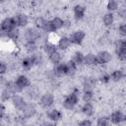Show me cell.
Instances as JSON below:
<instances>
[{"label": "cell", "instance_id": "cell-36", "mask_svg": "<svg viewBox=\"0 0 126 126\" xmlns=\"http://www.w3.org/2000/svg\"><path fill=\"white\" fill-rule=\"evenodd\" d=\"M111 80V77L108 73H102L100 76H99V81L103 84H107L109 81Z\"/></svg>", "mask_w": 126, "mask_h": 126}, {"label": "cell", "instance_id": "cell-20", "mask_svg": "<svg viewBox=\"0 0 126 126\" xmlns=\"http://www.w3.org/2000/svg\"><path fill=\"white\" fill-rule=\"evenodd\" d=\"M51 22H52V25H53V28H54L55 31L62 29L65 25V22L59 17H55L53 20H51Z\"/></svg>", "mask_w": 126, "mask_h": 126}, {"label": "cell", "instance_id": "cell-9", "mask_svg": "<svg viewBox=\"0 0 126 126\" xmlns=\"http://www.w3.org/2000/svg\"><path fill=\"white\" fill-rule=\"evenodd\" d=\"M109 120L113 124H120L122 121H124V115H123V113L121 111L116 110V111L111 113V115L109 117Z\"/></svg>", "mask_w": 126, "mask_h": 126}, {"label": "cell", "instance_id": "cell-28", "mask_svg": "<svg viewBox=\"0 0 126 126\" xmlns=\"http://www.w3.org/2000/svg\"><path fill=\"white\" fill-rule=\"evenodd\" d=\"M110 77H111V80H112L113 82H118V81H120V80L123 78L121 69H119V70H118V69H117V70H114V71L111 73Z\"/></svg>", "mask_w": 126, "mask_h": 126}, {"label": "cell", "instance_id": "cell-34", "mask_svg": "<svg viewBox=\"0 0 126 126\" xmlns=\"http://www.w3.org/2000/svg\"><path fill=\"white\" fill-rule=\"evenodd\" d=\"M45 22H46V20H44L42 17H37V18L34 20V25H35V27H36L37 29L43 30V27H44V25H45Z\"/></svg>", "mask_w": 126, "mask_h": 126}, {"label": "cell", "instance_id": "cell-31", "mask_svg": "<svg viewBox=\"0 0 126 126\" xmlns=\"http://www.w3.org/2000/svg\"><path fill=\"white\" fill-rule=\"evenodd\" d=\"M43 49H44L45 53H47V54H50V53H52L53 51L57 50V49H56V46H55L53 43H50V42H46V43L43 45Z\"/></svg>", "mask_w": 126, "mask_h": 126}, {"label": "cell", "instance_id": "cell-23", "mask_svg": "<svg viewBox=\"0 0 126 126\" xmlns=\"http://www.w3.org/2000/svg\"><path fill=\"white\" fill-rule=\"evenodd\" d=\"M114 22V16L112 13H106L103 16V24L105 27H110Z\"/></svg>", "mask_w": 126, "mask_h": 126}, {"label": "cell", "instance_id": "cell-39", "mask_svg": "<svg viewBox=\"0 0 126 126\" xmlns=\"http://www.w3.org/2000/svg\"><path fill=\"white\" fill-rule=\"evenodd\" d=\"M116 55H117V57H118L119 60H121V61H126V50H122V51L116 53Z\"/></svg>", "mask_w": 126, "mask_h": 126}, {"label": "cell", "instance_id": "cell-2", "mask_svg": "<svg viewBox=\"0 0 126 126\" xmlns=\"http://www.w3.org/2000/svg\"><path fill=\"white\" fill-rule=\"evenodd\" d=\"M15 28H17V24H16V20H15L14 17L5 18L1 22V32H2V33H7L8 32L12 31Z\"/></svg>", "mask_w": 126, "mask_h": 126}, {"label": "cell", "instance_id": "cell-38", "mask_svg": "<svg viewBox=\"0 0 126 126\" xmlns=\"http://www.w3.org/2000/svg\"><path fill=\"white\" fill-rule=\"evenodd\" d=\"M118 33L121 36H126V23H123L118 27Z\"/></svg>", "mask_w": 126, "mask_h": 126}, {"label": "cell", "instance_id": "cell-8", "mask_svg": "<svg viewBox=\"0 0 126 126\" xmlns=\"http://www.w3.org/2000/svg\"><path fill=\"white\" fill-rule=\"evenodd\" d=\"M22 111H23V115H24L25 118H31L35 114L36 109H35V106L32 103H27Z\"/></svg>", "mask_w": 126, "mask_h": 126}, {"label": "cell", "instance_id": "cell-18", "mask_svg": "<svg viewBox=\"0 0 126 126\" xmlns=\"http://www.w3.org/2000/svg\"><path fill=\"white\" fill-rule=\"evenodd\" d=\"M95 85V80L92 77H89V78H86L83 82V87H84V91L86 90H93V88L94 87Z\"/></svg>", "mask_w": 126, "mask_h": 126}, {"label": "cell", "instance_id": "cell-11", "mask_svg": "<svg viewBox=\"0 0 126 126\" xmlns=\"http://www.w3.org/2000/svg\"><path fill=\"white\" fill-rule=\"evenodd\" d=\"M14 18H15V20H16L17 27H21V28L26 27L27 24H28V21H29L27 15H25V14H18V15H16Z\"/></svg>", "mask_w": 126, "mask_h": 126}, {"label": "cell", "instance_id": "cell-15", "mask_svg": "<svg viewBox=\"0 0 126 126\" xmlns=\"http://www.w3.org/2000/svg\"><path fill=\"white\" fill-rule=\"evenodd\" d=\"M71 39H70V37H67V36H62V37H60L59 38V40H58V47L60 48V49H62V50H65V49H67L70 45H71Z\"/></svg>", "mask_w": 126, "mask_h": 126}, {"label": "cell", "instance_id": "cell-37", "mask_svg": "<svg viewBox=\"0 0 126 126\" xmlns=\"http://www.w3.org/2000/svg\"><path fill=\"white\" fill-rule=\"evenodd\" d=\"M109 124V119L107 117H99L96 121V125L98 126H106Z\"/></svg>", "mask_w": 126, "mask_h": 126}, {"label": "cell", "instance_id": "cell-6", "mask_svg": "<svg viewBox=\"0 0 126 126\" xmlns=\"http://www.w3.org/2000/svg\"><path fill=\"white\" fill-rule=\"evenodd\" d=\"M39 36H40L39 32H37V30L32 29V28L28 29L25 32V37L27 41H35Z\"/></svg>", "mask_w": 126, "mask_h": 126}, {"label": "cell", "instance_id": "cell-44", "mask_svg": "<svg viewBox=\"0 0 126 126\" xmlns=\"http://www.w3.org/2000/svg\"><path fill=\"white\" fill-rule=\"evenodd\" d=\"M124 121H125V123H126V115H124Z\"/></svg>", "mask_w": 126, "mask_h": 126}, {"label": "cell", "instance_id": "cell-3", "mask_svg": "<svg viewBox=\"0 0 126 126\" xmlns=\"http://www.w3.org/2000/svg\"><path fill=\"white\" fill-rule=\"evenodd\" d=\"M54 102V96L52 94L50 93H46L44 94L41 97H40V100H39V103L40 105L43 107V108H48L50 107Z\"/></svg>", "mask_w": 126, "mask_h": 126}, {"label": "cell", "instance_id": "cell-7", "mask_svg": "<svg viewBox=\"0 0 126 126\" xmlns=\"http://www.w3.org/2000/svg\"><path fill=\"white\" fill-rule=\"evenodd\" d=\"M96 58H97V64H106L111 60V54L110 52L103 50L97 53Z\"/></svg>", "mask_w": 126, "mask_h": 126}, {"label": "cell", "instance_id": "cell-41", "mask_svg": "<svg viewBox=\"0 0 126 126\" xmlns=\"http://www.w3.org/2000/svg\"><path fill=\"white\" fill-rule=\"evenodd\" d=\"M79 124L81 126H90V125H92V121L91 120H88V119H85V120L81 121Z\"/></svg>", "mask_w": 126, "mask_h": 126}, {"label": "cell", "instance_id": "cell-10", "mask_svg": "<svg viewBox=\"0 0 126 126\" xmlns=\"http://www.w3.org/2000/svg\"><path fill=\"white\" fill-rule=\"evenodd\" d=\"M77 71V63L74 60H69L66 63V75L67 76H74Z\"/></svg>", "mask_w": 126, "mask_h": 126}, {"label": "cell", "instance_id": "cell-1", "mask_svg": "<svg viewBox=\"0 0 126 126\" xmlns=\"http://www.w3.org/2000/svg\"><path fill=\"white\" fill-rule=\"evenodd\" d=\"M79 100V96H78V90L75 89L74 92H72L70 94H68L64 101H63V106L65 109L67 110H73L75 108V106L77 105Z\"/></svg>", "mask_w": 126, "mask_h": 126}, {"label": "cell", "instance_id": "cell-40", "mask_svg": "<svg viewBox=\"0 0 126 126\" xmlns=\"http://www.w3.org/2000/svg\"><path fill=\"white\" fill-rule=\"evenodd\" d=\"M7 70H8V67H7L6 63L2 61V62L0 63V74H1V75H4V74L7 72Z\"/></svg>", "mask_w": 126, "mask_h": 126}, {"label": "cell", "instance_id": "cell-26", "mask_svg": "<svg viewBox=\"0 0 126 126\" xmlns=\"http://www.w3.org/2000/svg\"><path fill=\"white\" fill-rule=\"evenodd\" d=\"M126 50V39H118L115 42V53Z\"/></svg>", "mask_w": 126, "mask_h": 126}, {"label": "cell", "instance_id": "cell-21", "mask_svg": "<svg viewBox=\"0 0 126 126\" xmlns=\"http://www.w3.org/2000/svg\"><path fill=\"white\" fill-rule=\"evenodd\" d=\"M4 34L7 36V38H10V39H12V40H17V39L19 38L20 32H19L18 29L15 28V29H13L12 31L8 32L7 33H2V35H4Z\"/></svg>", "mask_w": 126, "mask_h": 126}, {"label": "cell", "instance_id": "cell-19", "mask_svg": "<svg viewBox=\"0 0 126 126\" xmlns=\"http://www.w3.org/2000/svg\"><path fill=\"white\" fill-rule=\"evenodd\" d=\"M82 112L86 116L90 117V116H92L94 114V106L90 102H85V104L82 106Z\"/></svg>", "mask_w": 126, "mask_h": 126}, {"label": "cell", "instance_id": "cell-22", "mask_svg": "<svg viewBox=\"0 0 126 126\" xmlns=\"http://www.w3.org/2000/svg\"><path fill=\"white\" fill-rule=\"evenodd\" d=\"M48 57H49V60L53 63V64H59V62H60V60H61V55H60V53L57 51V50H55V51H53L52 53H50V54H48Z\"/></svg>", "mask_w": 126, "mask_h": 126}, {"label": "cell", "instance_id": "cell-32", "mask_svg": "<svg viewBox=\"0 0 126 126\" xmlns=\"http://www.w3.org/2000/svg\"><path fill=\"white\" fill-rule=\"evenodd\" d=\"M106 8L110 12L117 10L118 9V3H117V1L116 0H108L107 5H106Z\"/></svg>", "mask_w": 126, "mask_h": 126}, {"label": "cell", "instance_id": "cell-30", "mask_svg": "<svg viewBox=\"0 0 126 126\" xmlns=\"http://www.w3.org/2000/svg\"><path fill=\"white\" fill-rule=\"evenodd\" d=\"M77 65H80V64H83L84 63V60H85V55L81 52V51H77L75 54H74V59H73Z\"/></svg>", "mask_w": 126, "mask_h": 126}, {"label": "cell", "instance_id": "cell-14", "mask_svg": "<svg viewBox=\"0 0 126 126\" xmlns=\"http://www.w3.org/2000/svg\"><path fill=\"white\" fill-rule=\"evenodd\" d=\"M53 72H54V74H55L56 77H62L64 75H66V63L56 64Z\"/></svg>", "mask_w": 126, "mask_h": 126}, {"label": "cell", "instance_id": "cell-27", "mask_svg": "<svg viewBox=\"0 0 126 126\" xmlns=\"http://www.w3.org/2000/svg\"><path fill=\"white\" fill-rule=\"evenodd\" d=\"M32 66H33V62H32L31 56L26 57V58L23 59V61H22V67H23L24 70H30Z\"/></svg>", "mask_w": 126, "mask_h": 126}, {"label": "cell", "instance_id": "cell-35", "mask_svg": "<svg viewBox=\"0 0 126 126\" xmlns=\"http://www.w3.org/2000/svg\"><path fill=\"white\" fill-rule=\"evenodd\" d=\"M43 31L46 32H55L54 28H53V25H52V22L51 21H46L45 22V25L43 27Z\"/></svg>", "mask_w": 126, "mask_h": 126}, {"label": "cell", "instance_id": "cell-4", "mask_svg": "<svg viewBox=\"0 0 126 126\" xmlns=\"http://www.w3.org/2000/svg\"><path fill=\"white\" fill-rule=\"evenodd\" d=\"M11 100H12V103H13L14 107H15L16 109H18V110H23L24 107H25L26 104H27V102L25 101V99H24L21 95L16 94L12 96Z\"/></svg>", "mask_w": 126, "mask_h": 126}, {"label": "cell", "instance_id": "cell-25", "mask_svg": "<svg viewBox=\"0 0 126 126\" xmlns=\"http://www.w3.org/2000/svg\"><path fill=\"white\" fill-rule=\"evenodd\" d=\"M13 95H14V94H13L10 90H8L7 88H5V89L2 91V93H1V100H2L3 102L8 101L9 99L12 98Z\"/></svg>", "mask_w": 126, "mask_h": 126}, {"label": "cell", "instance_id": "cell-24", "mask_svg": "<svg viewBox=\"0 0 126 126\" xmlns=\"http://www.w3.org/2000/svg\"><path fill=\"white\" fill-rule=\"evenodd\" d=\"M25 47H26L27 52H29L31 54L34 53L37 49V45H36L35 41H27L26 44H25Z\"/></svg>", "mask_w": 126, "mask_h": 126}, {"label": "cell", "instance_id": "cell-12", "mask_svg": "<svg viewBox=\"0 0 126 126\" xmlns=\"http://www.w3.org/2000/svg\"><path fill=\"white\" fill-rule=\"evenodd\" d=\"M16 83L18 84V86H19L22 90H24L25 88H27V87L30 86V80H29V78H28L27 76H25V75H20V76H18V78L16 79Z\"/></svg>", "mask_w": 126, "mask_h": 126}, {"label": "cell", "instance_id": "cell-17", "mask_svg": "<svg viewBox=\"0 0 126 126\" xmlns=\"http://www.w3.org/2000/svg\"><path fill=\"white\" fill-rule=\"evenodd\" d=\"M47 116H48V118H49L51 121L56 122V121H59V120L62 118V113H61L59 110H57V109H51V110L47 113Z\"/></svg>", "mask_w": 126, "mask_h": 126}, {"label": "cell", "instance_id": "cell-16", "mask_svg": "<svg viewBox=\"0 0 126 126\" xmlns=\"http://www.w3.org/2000/svg\"><path fill=\"white\" fill-rule=\"evenodd\" d=\"M84 63H85L86 65H89V66L96 65V64H97V58H96V55H94V53H88L87 55H85Z\"/></svg>", "mask_w": 126, "mask_h": 126}, {"label": "cell", "instance_id": "cell-33", "mask_svg": "<svg viewBox=\"0 0 126 126\" xmlns=\"http://www.w3.org/2000/svg\"><path fill=\"white\" fill-rule=\"evenodd\" d=\"M31 57H32V60L33 62V65H39L42 62V57H41L40 53H35L34 52L31 55Z\"/></svg>", "mask_w": 126, "mask_h": 126}, {"label": "cell", "instance_id": "cell-5", "mask_svg": "<svg viewBox=\"0 0 126 126\" xmlns=\"http://www.w3.org/2000/svg\"><path fill=\"white\" fill-rule=\"evenodd\" d=\"M85 32L83 31H76L74 32L71 35H70V39H71V42L74 43V44H81L85 38Z\"/></svg>", "mask_w": 126, "mask_h": 126}, {"label": "cell", "instance_id": "cell-46", "mask_svg": "<svg viewBox=\"0 0 126 126\" xmlns=\"http://www.w3.org/2000/svg\"><path fill=\"white\" fill-rule=\"evenodd\" d=\"M124 1H125V3H126V0H124Z\"/></svg>", "mask_w": 126, "mask_h": 126}, {"label": "cell", "instance_id": "cell-42", "mask_svg": "<svg viewBox=\"0 0 126 126\" xmlns=\"http://www.w3.org/2000/svg\"><path fill=\"white\" fill-rule=\"evenodd\" d=\"M4 115H5V106H4V104H1V106H0V118L3 119Z\"/></svg>", "mask_w": 126, "mask_h": 126}, {"label": "cell", "instance_id": "cell-43", "mask_svg": "<svg viewBox=\"0 0 126 126\" xmlns=\"http://www.w3.org/2000/svg\"><path fill=\"white\" fill-rule=\"evenodd\" d=\"M121 71H122L123 78H126V69H125V68H123V69H121Z\"/></svg>", "mask_w": 126, "mask_h": 126}, {"label": "cell", "instance_id": "cell-13", "mask_svg": "<svg viewBox=\"0 0 126 126\" xmlns=\"http://www.w3.org/2000/svg\"><path fill=\"white\" fill-rule=\"evenodd\" d=\"M86 12V8L82 5H76L74 7V17L76 20H81L84 18Z\"/></svg>", "mask_w": 126, "mask_h": 126}, {"label": "cell", "instance_id": "cell-29", "mask_svg": "<svg viewBox=\"0 0 126 126\" xmlns=\"http://www.w3.org/2000/svg\"><path fill=\"white\" fill-rule=\"evenodd\" d=\"M94 97V93L93 90H86L83 93V100L85 102H90Z\"/></svg>", "mask_w": 126, "mask_h": 126}, {"label": "cell", "instance_id": "cell-45", "mask_svg": "<svg viewBox=\"0 0 126 126\" xmlns=\"http://www.w3.org/2000/svg\"><path fill=\"white\" fill-rule=\"evenodd\" d=\"M1 2H4V0H1Z\"/></svg>", "mask_w": 126, "mask_h": 126}]
</instances>
